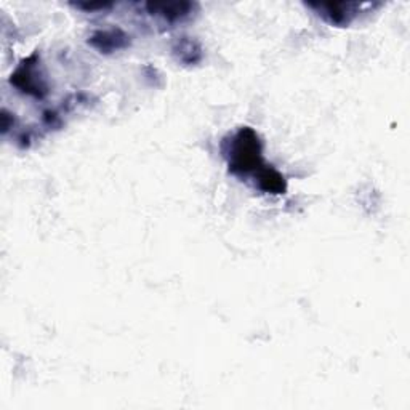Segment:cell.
<instances>
[{
  "label": "cell",
  "instance_id": "6da1fadb",
  "mask_svg": "<svg viewBox=\"0 0 410 410\" xmlns=\"http://www.w3.org/2000/svg\"><path fill=\"white\" fill-rule=\"evenodd\" d=\"M226 158L230 162V170L240 177L249 173H255V177H258L266 168L262 159V143L258 135L249 127L240 128L232 136Z\"/></svg>",
  "mask_w": 410,
  "mask_h": 410
},
{
  "label": "cell",
  "instance_id": "7a4b0ae2",
  "mask_svg": "<svg viewBox=\"0 0 410 410\" xmlns=\"http://www.w3.org/2000/svg\"><path fill=\"white\" fill-rule=\"evenodd\" d=\"M332 24H348L357 13V4H309Z\"/></svg>",
  "mask_w": 410,
  "mask_h": 410
},
{
  "label": "cell",
  "instance_id": "3957f363",
  "mask_svg": "<svg viewBox=\"0 0 410 410\" xmlns=\"http://www.w3.org/2000/svg\"><path fill=\"white\" fill-rule=\"evenodd\" d=\"M146 9L151 15H160L168 21L181 19L188 16L193 10V4L190 2H164V4H148Z\"/></svg>",
  "mask_w": 410,
  "mask_h": 410
},
{
  "label": "cell",
  "instance_id": "277c9868",
  "mask_svg": "<svg viewBox=\"0 0 410 410\" xmlns=\"http://www.w3.org/2000/svg\"><path fill=\"white\" fill-rule=\"evenodd\" d=\"M96 48H100L103 51H111L122 48L127 45V36L123 34L121 29H111V31H100L90 39Z\"/></svg>",
  "mask_w": 410,
  "mask_h": 410
},
{
  "label": "cell",
  "instance_id": "5b68a950",
  "mask_svg": "<svg viewBox=\"0 0 410 410\" xmlns=\"http://www.w3.org/2000/svg\"><path fill=\"white\" fill-rule=\"evenodd\" d=\"M77 6H81V9H86V10H96V9H109L111 4H90V5H86V4H79Z\"/></svg>",
  "mask_w": 410,
  "mask_h": 410
}]
</instances>
